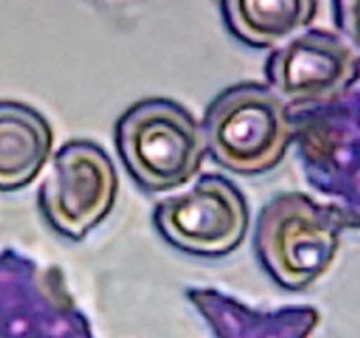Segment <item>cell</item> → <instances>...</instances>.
Returning <instances> with one entry per match:
<instances>
[{
    "instance_id": "obj_1",
    "label": "cell",
    "mask_w": 360,
    "mask_h": 338,
    "mask_svg": "<svg viewBox=\"0 0 360 338\" xmlns=\"http://www.w3.org/2000/svg\"><path fill=\"white\" fill-rule=\"evenodd\" d=\"M116 146L136 182L151 192H167L197 175L206 143L183 106L167 99H148L118 120Z\"/></svg>"
},
{
    "instance_id": "obj_2",
    "label": "cell",
    "mask_w": 360,
    "mask_h": 338,
    "mask_svg": "<svg viewBox=\"0 0 360 338\" xmlns=\"http://www.w3.org/2000/svg\"><path fill=\"white\" fill-rule=\"evenodd\" d=\"M285 102L259 83L221 92L206 111L204 143L217 162L241 175H255L280 162L290 139Z\"/></svg>"
},
{
    "instance_id": "obj_3",
    "label": "cell",
    "mask_w": 360,
    "mask_h": 338,
    "mask_svg": "<svg viewBox=\"0 0 360 338\" xmlns=\"http://www.w3.org/2000/svg\"><path fill=\"white\" fill-rule=\"evenodd\" d=\"M341 218L302 194H283L262 210L257 246L269 273L288 289L322 277L340 249Z\"/></svg>"
},
{
    "instance_id": "obj_4",
    "label": "cell",
    "mask_w": 360,
    "mask_h": 338,
    "mask_svg": "<svg viewBox=\"0 0 360 338\" xmlns=\"http://www.w3.org/2000/svg\"><path fill=\"white\" fill-rule=\"evenodd\" d=\"M116 189L118 176L108 154L90 141H70L56 154L39 203L56 231L79 239L109 213Z\"/></svg>"
},
{
    "instance_id": "obj_5",
    "label": "cell",
    "mask_w": 360,
    "mask_h": 338,
    "mask_svg": "<svg viewBox=\"0 0 360 338\" xmlns=\"http://www.w3.org/2000/svg\"><path fill=\"white\" fill-rule=\"evenodd\" d=\"M155 224L179 249L200 256H220L241 243L248 225L246 203L229 180L211 175L192 189L162 199Z\"/></svg>"
},
{
    "instance_id": "obj_6",
    "label": "cell",
    "mask_w": 360,
    "mask_h": 338,
    "mask_svg": "<svg viewBox=\"0 0 360 338\" xmlns=\"http://www.w3.org/2000/svg\"><path fill=\"white\" fill-rule=\"evenodd\" d=\"M266 70L281 101H327L354 83L357 56L343 37L306 30L283 42L269 56Z\"/></svg>"
},
{
    "instance_id": "obj_7",
    "label": "cell",
    "mask_w": 360,
    "mask_h": 338,
    "mask_svg": "<svg viewBox=\"0 0 360 338\" xmlns=\"http://www.w3.org/2000/svg\"><path fill=\"white\" fill-rule=\"evenodd\" d=\"M53 130L37 109L0 101V190L27 187L51 155Z\"/></svg>"
},
{
    "instance_id": "obj_8",
    "label": "cell",
    "mask_w": 360,
    "mask_h": 338,
    "mask_svg": "<svg viewBox=\"0 0 360 338\" xmlns=\"http://www.w3.org/2000/svg\"><path fill=\"white\" fill-rule=\"evenodd\" d=\"M319 4L309 0H231L225 18L236 35L253 46L287 42L315 18Z\"/></svg>"
},
{
    "instance_id": "obj_9",
    "label": "cell",
    "mask_w": 360,
    "mask_h": 338,
    "mask_svg": "<svg viewBox=\"0 0 360 338\" xmlns=\"http://www.w3.org/2000/svg\"><path fill=\"white\" fill-rule=\"evenodd\" d=\"M334 20L338 28L343 34V41L354 55L360 58V2L359 0H343L334 2Z\"/></svg>"
}]
</instances>
